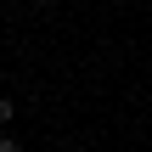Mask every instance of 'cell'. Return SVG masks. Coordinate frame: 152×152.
<instances>
[{
	"label": "cell",
	"instance_id": "obj_1",
	"mask_svg": "<svg viewBox=\"0 0 152 152\" xmlns=\"http://www.w3.org/2000/svg\"><path fill=\"white\" fill-rule=\"evenodd\" d=\"M11 113H17V107H11V96H0V130L11 124Z\"/></svg>",
	"mask_w": 152,
	"mask_h": 152
},
{
	"label": "cell",
	"instance_id": "obj_3",
	"mask_svg": "<svg viewBox=\"0 0 152 152\" xmlns=\"http://www.w3.org/2000/svg\"><path fill=\"white\" fill-rule=\"evenodd\" d=\"M39 6H56V0H39Z\"/></svg>",
	"mask_w": 152,
	"mask_h": 152
},
{
	"label": "cell",
	"instance_id": "obj_2",
	"mask_svg": "<svg viewBox=\"0 0 152 152\" xmlns=\"http://www.w3.org/2000/svg\"><path fill=\"white\" fill-rule=\"evenodd\" d=\"M0 152H23V147H17V141H11V135H0Z\"/></svg>",
	"mask_w": 152,
	"mask_h": 152
}]
</instances>
